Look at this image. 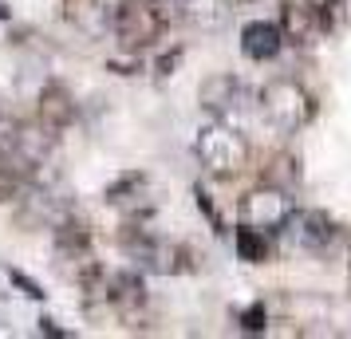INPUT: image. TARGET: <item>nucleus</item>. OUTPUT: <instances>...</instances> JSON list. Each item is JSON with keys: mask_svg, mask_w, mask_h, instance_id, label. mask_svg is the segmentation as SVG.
Listing matches in <instances>:
<instances>
[{"mask_svg": "<svg viewBox=\"0 0 351 339\" xmlns=\"http://www.w3.org/2000/svg\"><path fill=\"white\" fill-rule=\"evenodd\" d=\"M24 186H28V178L16 174L8 162L0 158V205H16V197L24 194Z\"/></svg>", "mask_w": 351, "mask_h": 339, "instance_id": "nucleus-17", "label": "nucleus"}, {"mask_svg": "<svg viewBox=\"0 0 351 339\" xmlns=\"http://www.w3.org/2000/svg\"><path fill=\"white\" fill-rule=\"evenodd\" d=\"M285 48V36H280V24H272V20H253V24H245L241 28V51L256 60V64H265V60H276Z\"/></svg>", "mask_w": 351, "mask_h": 339, "instance_id": "nucleus-13", "label": "nucleus"}, {"mask_svg": "<svg viewBox=\"0 0 351 339\" xmlns=\"http://www.w3.org/2000/svg\"><path fill=\"white\" fill-rule=\"evenodd\" d=\"M304 4H312V8H328V0H304Z\"/></svg>", "mask_w": 351, "mask_h": 339, "instance_id": "nucleus-22", "label": "nucleus"}, {"mask_svg": "<svg viewBox=\"0 0 351 339\" xmlns=\"http://www.w3.org/2000/svg\"><path fill=\"white\" fill-rule=\"evenodd\" d=\"M241 327H245V331H265V304L249 307V312L241 316Z\"/></svg>", "mask_w": 351, "mask_h": 339, "instance_id": "nucleus-18", "label": "nucleus"}, {"mask_svg": "<svg viewBox=\"0 0 351 339\" xmlns=\"http://www.w3.org/2000/svg\"><path fill=\"white\" fill-rule=\"evenodd\" d=\"M71 123H75V99H71V91L56 79L44 83V91L36 99V127L44 134H51V138H60Z\"/></svg>", "mask_w": 351, "mask_h": 339, "instance_id": "nucleus-8", "label": "nucleus"}, {"mask_svg": "<svg viewBox=\"0 0 351 339\" xmlns=\"http://www.w3.org/2000/svg\"><path fill=\"white\" fill-rule=\"evenodd\" d=\"M292 213H296L292 190H280V186H272V181H261V186H253L249 194L241 197L237 221L249 225V229H261V233H280Z\"/></svg>", "mask_w": 351, "mask_h": 339, "instance_id": "nucleus-4", "label": "nucleus"}, {"mask_svg": "<svg viewBox=\"0 0 351 339\" xmlns=\"http://www.w3.org/2000/svg\"><path fill=\"white\" fill-rule=\"evenodd\" d=\"M130 55H134V51H130ZM130 55H127V60H111V71H114V75H134V71H138V64H134Z\"/></svg>", "mask_w": 351, "mask_h": 339, "instance_id": "nucleus-20", "label": "nucleus"}, {"mask_svg": "<svg viewBox=\"0 0 351 339\" xmlns=\"http://www.w3.org/2000/svg\"><path fill=\"white\" fill-rule=\"evenodd\" d=\"M237 253H241V260H249V264H265V260L272 257V233L241 225L237 229Z\"/></svg>", "mask_w": 351, "mask_h": 339, "instance_id": "nucleus-15", "label": "nucleus"}, {"mask_svg": "<svg viewBox=\"0 0 351 339\" xmlns=\"http://www.w3.org/2000/svg\"><path fill=\"white\" fill-rule=\"evenodd\" d=\"M4 16H8V8H4V0H0V20H4Z\"/></svg>", "mask_w": 351, "mask_h": 339, "instance_id": "nucleus-23", "label": "nucleus"}, {"mask_svg": "<svg viewBox=\"0 0 351 339\" xmlns=\"http://www.w3.org/2000/svg\"><path fill=\"white\" fill-rule=\"evenodd\" d=\"M174 24V4L170 0H123L111 8V32L123 51H146L154 48L166 28Z\"/></svg>", "mask_w": 351, "mask_h": 339, "instance_id": "nucleus-1", "label": "nucleus"}, {"mask_svg": "<svg viewBox=\"0 0 351 339\" xmlns=\"http://www.w3.org/2000/svg\"><path fill=\"white\" fill-rule=\"evenodd\" d=\"M265 181L280 186V190H296L300 186V162L292 158V154H276L272 166L265 170Z\"/></svg>", "mask_w": 351, "mask_h": 339, "instance_id": "nucleus-16", "label": "nucleus"}, {"mask_svg": "<svg viewBox=\"0 0 351 339\" xmlns=\"http://www.w3.org/2000/svg\"><path fill=\"white\" fill-rule=\"evenodd\" d=\"M197 103H202L213 118H229V114H237L241 107H245V83H241L237 75H229V71H217V75L202 79Z\"/></svg>", "mask_w": 351, "mask_h": 339, "instance_id": "nucleus-9", "label": "nucleus"}, {"mask_svg": "<svg viewBox=\"0 0 351 339\" xmlns=\"http://www.w3.org/2000/svg\"><path fill=\"white\" fill-rule=\"evenodd\" d=\"M178 60H182V51H170V55H162L158 64H154V75H158V79H166V75H174Z\"/></svg>", "mask_w": 351, "mask_h": 339, "instance_id": "nucleus-19", "label": "nucleus"}, {"mask_svg": "<svg viewBox=\"0 0 351 339\" xmlns=\"http://www.w3.org/2000/svg\"><path fill=\"white\" fill-rule=\"evenodd\" d=\"M107 201H111L114 210L127 213V221H143V217H150V210H154L150 178H146V174H123V178L107 190Z\"/></svg>", "mask_w": 351, "mask_h": 339, "instance_id": "nucleus-11", "label": "nucleus"}, {"mask_svg": "<svg viewBox=\"0 0 351 339\" xmlns=\"http://www.w3.org/2000/svg\"><path fill=\"white\" fill-rule=\"evenodd\" d=\"M245 4H253V0H245Z\"/></svg>", "mask_w": 351, "mask_h": 339, "instance_id": "nucleus-25", "label": "nucleus"}, {"mask_svg": "<svg viewBox=\"0 0 351 339\" xmlns=\"http://www.w3.org/2000/svg\"><path fill=\"white\" fill-rule=\"evenodd\" d=\"M174 8L193 32H221L229 24V0H178Z\"/></svg>", "mask_w": 351, "mask_h": 339, "instance_id": "nucleus-14", "label": "nucleus"}, {"mask_svg": "<svg viewBox=\"0 0 351 339\" xmlns=\"http://www.w3.org/2000/svg\"><path fill=\"white\" fill-rule=\"evenodd\" d=\"M64 217H67L64 197L40 190V186H32V181H28L24 194L16 197V221L24 229H56Z\"/></svg>", "mask_w": 351, "mask_h": 339, "instance_id": "nucleus-7", "label": "nucleus"}, {"mask_svg": "<svg viewBox=\"0 0 351 339\" xmlns=\"http://www.w3.org/2000/svg\"><path fill=\"white\" fill-rule=\"evenodd\" d=\"M0 111H4V99H0Z\"/></svg>", "mask_w": 351, "mask_h": 339, "instance_id": "nucleus-24", "label": "nucleus"}, {"mask_svg": "<svg viewBox=\"0 0 351 339\" xmlns=\"http://www.w3.org/2000/svg\"><path fill=\"white\" fill-rule=\"evenodd\" d=\"M193 154L206 166V174L213 178H237L241 170L249 166V138L237 127H229L225 118H213L197 130Z\"/></svg>", "mask_w": 351, "mask_h": 339, "instance_id": "nucleus-2", "label": "nucleus"}, {"mask_svg": "<svg viewBox=\"0 0 351 339\" xmlns=\"http://www.w3.org/2000/svg\"><path fill=\"white\" fill-rule=\"evenodd\" d=\"M261 103V114H265V123L272 130H280V134H296L312 123V114H316V99L304 91L296 79H272L265 83V91L256 95Z\"/></svg>", "mask_w": 351, "mask_h": 339, "instance_id": "nucleus-3", "label": "nucleus"}, {"mask_svg": "<svg viewBox=\"0 0 351 339\" xmlns=\"http://www.w3.org/2000/svg\"><path fill=\"white\" fill-rule=\"evenodd\" d=\"M288 233H292V241L300 244V249H308V253H328L335 244V237H339V229L328 221V213L319 210H296L292 217H288Z\"/></svg>", "mask_w": 351, "mask_h": 339, "instance_id": "nucleus-10", "label": "nucleus"}, {"mask_svg": "<svg viewBox=\"0 0 351 339\" xmlns=\"http://www.w3.org/2000/svg\"><path fill=\"white\" fill-rule=\"evenodd\" d=\"M56 260H60V268H64L75 284H83V280L99 268L95 244H91V233H87L83 221L64 217V221L56 225Z\"/></svg>", "mask_w": 351, "mask_h": 339, "instance_id": "nucleus-5", "label": "nucleus"}, {"mask_svg": "<svg viewBox=\"0 0 351 339\" xmlns=\"http://www.w3.org/2000/svg\"><path fill=\"white\" fill-rule=\"evenodd\" d=\"M280 36L285 44H296V48H316L319 40L328 36V24H324V12L304 4V0H288L280 8Z\"/></svg>", "mask_w": 351, "mask_h": 339, "instance_id": "nucleus-6", "label": "nucleus"}, {"mask_svg": "<svg viewBox=\"0 0 351 339\" xmlns=\"http://www.w3.org/2000/svg\"><path fill=\"white\" fill-rule=\"evenodd\" d=\"M12 280H16L20 288L28 292V296H32V300H40V296H44V292H40V284H36V280H28V276H20V273H12Z\"/></svg>", "mask_w": 351, "mask_h": 339, "instance_id": "nucleus-21", "label": "nucleus"}, {"mask_svg": "<svg viewBox=\"0 0 351 339\" xmlns=\"http://www.w3.org/2000/svg\"><path fill=\"white\" fill-rule=\"evenodd\" d=\"M60 16L75 32L91 36V40L111 32V8H107V0H60Z\"/></svg>", "mask_w": 351, "mask_h": 339, "instance_id": "nucleus-12", "label": "nucleus"}]
</instances>
